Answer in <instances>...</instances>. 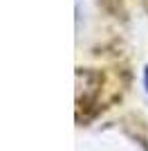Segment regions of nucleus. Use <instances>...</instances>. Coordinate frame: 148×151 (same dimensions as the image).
<instances>
[{
  "mask_svg": "<svg viewBox=\"0 0 148 151\" xmlns=\"http://www.w3.org/2000/svg\"><path fill=\"white\" fill-rule=\"evenodd\" d=\"M146 86H148V70H146Z\"/></svg>",
  "mask_w": 148,
  "mask_h": 151,
  "instance_id": "obj_1",
  "label": "nucleus"
}]
</instances>
